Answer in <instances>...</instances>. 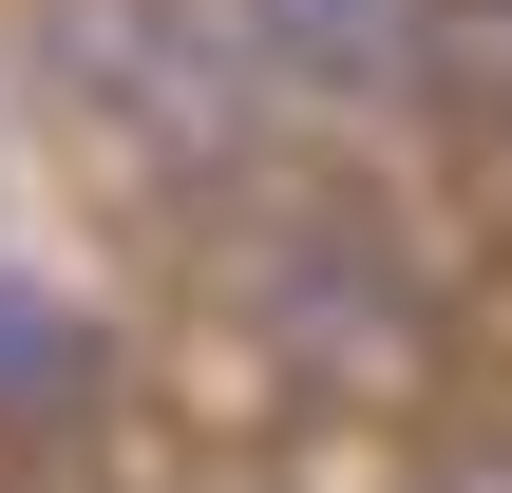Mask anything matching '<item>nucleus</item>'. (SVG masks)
I'll use <instances>...</instances> for the list:
<instances>
[{
	"mask_svg": "<svg viewBox=\"0 0 512 493\" xmlns=\"http://www.w3.org/2000/svg\"><path fill=\"white\" fill-rule=\"evenodd\" d=\"M247 38L304 76H418V0H247Z\"/></svg>",
	"mask_w": 512,
	"mask_h": 493,
	"instance_id": "1",
	"label": "nucleus"
},
{
	"mask_svg": "<svg viewBox=\"0 0 512 493\" xmlns=\"http://www.w3.org/2000/svg\"><path fill=\"white\" fill-rule=\"evenodd\" d=\"M76 380H95V323H76V304H19V285H0V399H76Z\"/></svg>",
	"mask_w": 512,
	"mask_h": 493,
	"instance_id": "2",
	"label": "nucleus"
}]
</instances>
